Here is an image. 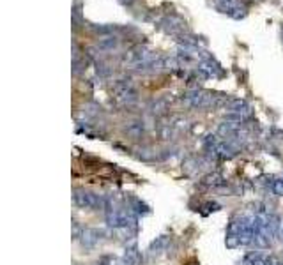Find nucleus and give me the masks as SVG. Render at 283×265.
I'll list each match as a JSON object with an SVG mask.
<instances>
[{
	"instance_id": "obj_3",
	"label": "nucleus",
	"mask_w": 283,
	"mask_h": 265,
	"mask_svg": "<svg viewBox=\"0 0 283 265\" xmlns=\"http://www.w3.org/2000/svg\"><path fill=\"white\" fill-rule=\"evenodd\" d=\"M105 239V230L99 228H85L83 235L80 239V244L83 249H94L99 242Z\"/></svg>"
},
{
	"instance_id": "obj_4",
	"label": "nucleus",
	"mask_w": 283,
	"mask_h": 265,
	"mask_svg": "<svg viewBox=\"0 0 283 265\" xmlns=\"http://www.w3.org/2000/svg\"><path fill=\"white\" fill-rule=\"evenodd\" d=\"M149 57H150V53L145 46H137V48L130 50V52H126L124 55H122V62L137 66V64H140V62L147 61Z\"/></svg>"
},
{
	"instance_id": "obj_5",
	"label": "nucleus",
	"mask_w": 283,
	"mask_h": 265,
	"mask_svg": "<svg viewBox=\"0 0 283 265\" xmlns=\"http://www.w3.org/2000/svg\"><path fill=\"white\" fill-rule=\"evenodd\" d=\"M232 115L239 117V119H246V117L251 115V106L248 105L244 99H230L225 106Z\"/></svg>"
},
{
	"instance_id": "obj_9",
	"label": "nucleus",
	"mask_w": 283,
	"mask_h": 265,
	"mask_svg": "<svg viewBox=\"0 0 283 265\" xmlns=\"http://www.w3.org/2000/svg\"><path fill=\"white\" fill-rule=\"evenodd\" d=\"M163 28H165L166 32L174 34V36H181V34H184L186 23H184L181 18L172 16V18H166V20L163 21Z\"/></svg>"
},
{
	"instance_id": "obj_17",
	"label": "nucleus",
	"mask_w": 283,
	"mask_h": 265,
	"mask_svg": "<svg viewBox=\"0 0 283 265\" xmlns=\"http://www.w3.org/2000/svg\"><path fill=\"white\" fill-rule=\"evenodd\" d=\"M83 230H85V226H81L78 221H74L73 223V241L80 242L81 235H83Z\"/></svg>"
},
{
	"instance_id": "obj_8",
	"label": "nucleus",
	"mask_w": 283,
	"mask_h": 265,
	"mask_svg": "<svg viewBox=\"0 0 283 265\" xmlns=\"http://www.w3.org/2000/svg\"><path fill=\"white\" fill-rule=\"evenodd\" d=\"M124 132L131 140H140L145 134V124H143V121H138V119L137 121H130L124 126Z\"/></svg>"
},
{
	"instance_id": "obj_7",
	"label": "nucleus",
	"mask_w": 283,
	"mask_h": 265,
	"mask_svg": "<svg viewBox=\"0 0 283 265\" xmlns=\"http://www.w3.org/2000/svg\"><path fill=\"white\" fill-rule=\"evenodd\" d=\"M218 9L221 12H225L226 16L234 18V20H241L246 16V9L243 5H239L237 2H216Z\"/></svg>"
},
{
	"instance_id": "obj_18",
	"label": "nucleus",
	"mask_w": 283,
	"mask_h": 265,
	"mask_svg": "<svg viewBox=\"0 0 283 265\" xmlns=\"http://www.w3.org/2000/svg\"><path fill=\"white\" fill-rule=\"evenodd\" d=\"M273 265H283V262H280L278 258H276V260H275V264H273Z\"/></svg>"
},
{
	"instance_id": "obj_10",
	"label": "nucleus",
	"mask_w": 283,
	"mask_h": 265,
	"mask_svg": "<svg viewBox=\"0 0 283 265\" xmlns=\"http://www.w3.org/2000/svg\"><path fill=\"white\" fill-rule=\"evenodd\" d=\"M142 264V253L137 244H131L126 248L124 257H122V265H140Z\"/></svg>"
},
{
	"instance_id": "obj_11",
	"label": "nucleus",
	"mask_w": 283,
	"mask_h": 265,
	"mask_svg": "<svg viewBox=\"0 0 283 265\" xmlns=\"http://www.w3.org/2000/svg\"><path fill=\"white\" fill-rule=\"evenodd\" d=\"M200 184H202L204 188H214L216 189V188H223V186L226 184V181L221 173L212 172V173H207L202 181H200Z\"/></svg>"
},
{
	"instance_id": "obj_12",
	"label": "nucleus",
	"mask_w": 283,
	"mask_h": 265,
	"mask_svg": "<svg viewBox=\"0 0 283 265\" xmlns=\"http://www.w3.org/2000/svg\"><path fill=\"white\" fill-rule=\"evenodd\" d=\"M117 44L119 39L115 36H105L97 41V48L101 50V52H113V50L117 48Z\"/></svg>"
},
{
	"instance_id": "obj_1",
	"label": "nucleus",
	"mask_w": 283,
	"mask_h": 265,
	"mask_svg": "<svg viewBox=\"0 0 283 265\" xmlns=\"http://www.w3.org/2000/svg\"><path fill=\"white\" fill-rule=\"evenodd\" d=\"M73 203L76 205L78 209H85V210L105 209V198L92 193V191H87L83 188L73 189Z\"/></svg>"
},
{
	"instance_id": "obj_14",
	"label": "nucleus",
	"mask_w": 283,
	"mask_h": 265,
	"mask_svg": "<svg viewBox=\"0 0 283 265\" xmlns=\"http://www.w3.org/2000/svg\"><path fill=\"white\" fill-rule=\"evenodd\" d=\"M166 246H168V237H166V235H161V237H158L149 246V255H159L161 251H165Z\"/></svg>"
},
{
	"instance_id": "obj_2",
	"label": "nucleus",
	"mask_w": 283,
	"mask_h": 265,
	"mask_svg": "<svg viewBox=\"0 0 283 265\" xmlns=\"http://www.w3.org/2000/svg\"><path fill=\"white\" fill-rule=\"evenodd\" d=\"M112 90H113L115 99L124 106L133 105V103H137V99H138L137 88L133 87V83H131L130 80H115L112 83Z\"/></svg>"
},
{
	"instance_id": "obj_15",
	"label": "nucleus",
	"mask_w": 283,
	"mask_h": 265,
	"mask_svg": "<svg viewBox=\"0 0 283 265\" xmlns=\"http://www.w3.org/2000/svg\"><path fill=\"white\" fill-rule=\"evenodd\" d=\"M96 265H122V260H119L115 255H101Z\"/></svg>"
},
{
	"instance_id": "obj_16",
	"label": "nucleus",
	"mask_w": 283,
	"mask_h": 265,
	"mask_svg": "<svg viewBox=\"0 0 283 265\" xmlns=\"http://www.w3.org/2000/svg\"><path fill=\"white\" fill-rule=\"evenodd\" d=\"M271 191L275 197H283V177H276L271 182Z\"/></svg>"
},
{
	"instance_id": "obj_6",
	"label": "nucleus",
	"mask_w": 283,
	"mask_h": 265,
	"mask_svg": "<svg viewBox=\"0 0 283 265\" xmlns=\"http://www.w3.org/2000/svg\"><path fill=\"white\" fill-rule=\"evenodd\" d=\"M198 72H200L202 78H216V76H221L223 69L219 67V64H216L211 57H207L206 61L198 64Z\"/></svg>"
},
{
	"instance_id": "obj_13",
	"label": "nucleus",
	"mask_w": 283,
	"mask_h": 265,
	"mask_svg": "<svg viewBox=\"0 0 283 265\" xmlns=\"http://www.w3.org/2000/svg\"><path fill=\"white\" fill-rule=\"evenodd\" d=\"M128 201H130V209L133 210V214H142V216H145V214L150 212L149 207H147V205L143 203L142 200H138V198L131 197Z\"/></svg>"
}]
</instances>
